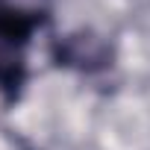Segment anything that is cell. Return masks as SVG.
Masks as SVG:
<instances>
[{
  "instance_id": "cell-1",
  "label": "cell",
  "mask_w": 150,
  "mask_h": 150,
  "mask_svg": "<svg viewBox=\"0 0 150 150\" xmlns=\"http://www.w3.org/2000/svg\"><path fill=\"white\" fill-rule=\"evenodd\" d=\"M41 24V15L35 12H18V9H0V91L9 97L18 94L27 74V47Z\"/></svg>"
}]
</instances>
